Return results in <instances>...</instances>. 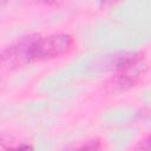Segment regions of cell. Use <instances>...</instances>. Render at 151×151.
Returning a JSON list of instances; mask_svg holds the SVG:
<instances>
[{
  "label": "cell",
  "mask_w": 151,
  "mask_h": 151,
  "mask_svg": "<svg viewBox=\"0 0 151 151\" xmlns=\"http://www.w3.org/2000/svg\"><path fill=\"white\" fill-rule=\"evenodd\" d=\"M5 151H33V147L31 145H27V144H21V145H18V146L8 147Z\"/></svg>",
  "instance_id": "4"
},
{
  "label": "cell",
  "mask_w": 151,
  "mask_h": 151,
  "mask_svg": "<svg viewBox=\"0 0 151 151\" xmlns=\"http://www.w3.org/2000/svg\"><path fill=\"white\" fill-rule=\"evenodd\" d=\"M143 143H144V140H140V142L138 143V145H137V147H136L134 151H149V143L145 144L144 147H143Z\"/></svg>",
  "instance_id": "5"
},
{
  "label": "cell",
  "mask_w": 151,
  "mask_h": 151,
  "mask_svg": "<svg viewBox=\"0 0 151 151\" xmlns=\"http://www.w3.org/2000/svg\"><path fill=\"white\" fill-rule=\"evenodd\" d=\"M73 42L72 35L66 33L26 37L0 53V64L9 70L29 63L55 59L66 54Z\"/></svg>",
  "instance_id": "1"
},
{
  "label": "cell",
  "mask_w": 151,
  "mask_h": 151,
  "mask_svg": "<svg viewBox=\"0 0 151 151\" xmlns=\"http://www.w3.org/2000/svg\"><path fill=\"white\" fill-rule=\"evenodd\" d=\"M67 151H101V144L97 139L87 140L73 149H70Z\"/></svg>",
  "instance_id": "3"
},
{
  "label": "cell",
  "mask_w": 151,
  "mask_h": 151,
  "mask_svg": "<svg viewBox=\"0 0 151 151\" xmlns=\"http://www.w3.org/2000/svg\"><path fill=\"white\" fill-rule=\"evenodd\" d=\"M146 68V63L139 54L127 53L118 57L116 60L117 74L107 81L106 90L109 92H120L131 88L140 80Z\"/></svg>",
  "instance_id": "2"
}]
</instances>
